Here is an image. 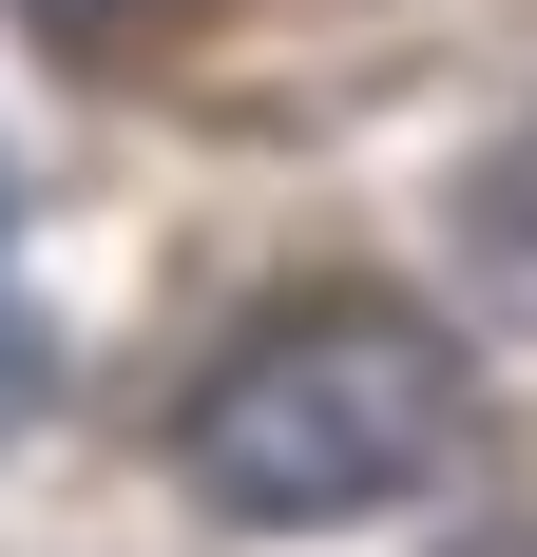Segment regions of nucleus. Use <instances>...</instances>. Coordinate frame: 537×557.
<instances>
[{"instance_id": "obj_4", "label": "nucleus", "mask_w": 537, "mask_h": 557, "mask_svg": "<svg viewBox=\"0 0 537 557\" xmlns=\"http://www.w3.org/2000/svg\"><path fill=\"white\" fill-rule=\"evenodd\" d=\"M39 385H58V346H39V308H20V154H0V443L39 423Z\"/></svg>"}, {"instance_id": "obj_3", "label": "nucleus", "mask_w": 537, "mask_h": 557, "mask_svg": "<svg viewBox=\"0 0 537 557\" xmlns=\"http://www.w3.org/2000/svg\"><path fill=\"white\" fill-rule=\"evenodd\" d=\"M212 0H20V39H58V58H154V39H192Z\"/></svg>"}, {"instance_id": "obj_2", "label": "nucleus", "mask_w": 537, "mask_h": 557, "mask_svg": "<svg viewBox=\"0 0 537 557\" xmlns=\"http://www.w3.org/2000/svg\"><path fill=\"white\" fill-rule=\"evenodd\" d=\"M461 288L537 346V135H499V154L461 173Z\"/></svg>"}, {"instance_id": "obj_1", "label": "nucleus", "mask_w": 537, "mask_h": 557, "mask_svg": "<svg viewBox=\"0 0 537 557\" xmlns=\"http://www.w3.org/2000/svg\"><path fill=\"white\" fill-rule=\"evenodd\" d=\"M461 423H480V385H461V346L403 288H288L268 327L212 346V385L173 423V481L230 539H326V519L423 500L461 461Z\"/></svg>"}]
</instances>
